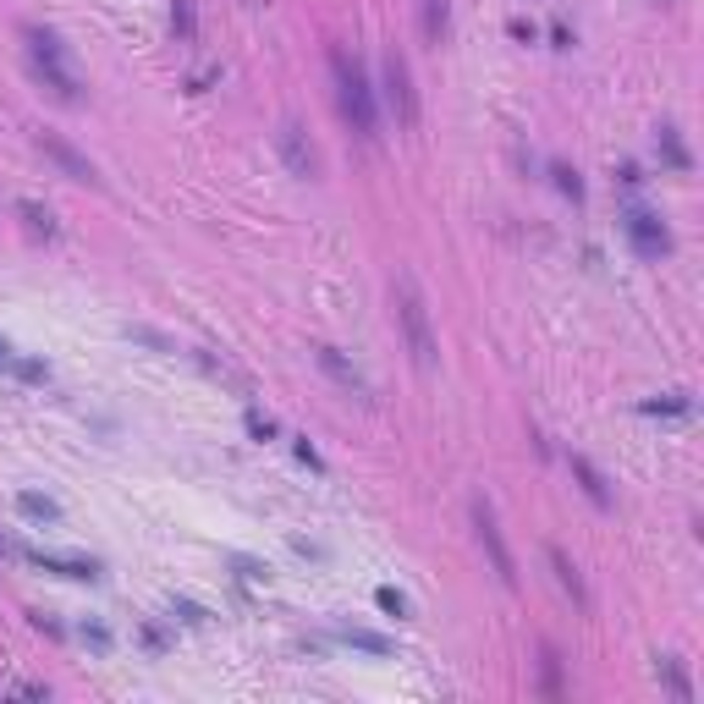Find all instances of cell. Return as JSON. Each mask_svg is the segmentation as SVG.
Here are the masks:
<instances>
[{"mask_svg":"<svg viewBox=\"0 0 704 704\" xmlns=\"http://www.w3.org/2000/svg\"><path fill=\"white\" fill-rule=\"evenodd\" d=\"M622 237H627V248H633L638 259H666V253H671L666 220L649 215V209H627V215H622Z\"/></svg>","mask_w":704,"mask_h":704,"instance_id":"5b68a950","label":"cell"},{"mask_svg":"<svg viewBox=\"0 0 704 704\" xmlns=\"http://www.w3.org/2000/svg\"><path fill=\"white\" fill-rule=\"evenodd\" d=\"M33 561H39V567H50V572H61V578H77V583H94L99 578V561L94 556H44V550H39Z\"/></svg>","mask_w":704,"mask_h":704,"instance_id":"7c38bea8","label":"cell"},{"mask_svg":"<svg viewBox=\"0 0 704 704\" xmlns=\"http://www.w3.org/2000/svg\"><path fill=\"white\" fill-rule=\"evenodd\" d=\"M242 6H253V0H242Z\"/></svg>","mask_w":704,"mask_h":704,"instance_id":"4316f807","label":"cell"},{"mask_svg":"<svg viewBox=\"0 0 704 704\" xmlns=\"http://www.w3.org/2000/svg\"><path fill=\"white\" fill-rule=\"evenodd\" d=\"M33 143L44 149V160H55L61 165V176H72V182H99V171H94V160H88L77 143H66L61 132H50V127H39L33 132Z\"/></svg>","mask_w":704,"mask_h":704,"instance_id":"52a82bcc","label":"cell"},{"mask_svg":"<svg viewBox=\"0 0 704 704\" xmlns=\"http://www.w3.org/2000/svg\"><path fill=\"white\" fill-rule=\"evenodd\" d=\"M374 600H380V611H391V616H407V600L396 589H374Z\"/></svg>","mask_w":704,"mask_h":704,"instance_id":"7402d4cb","label":"cell"},{"mask_svg":"<svg viewBox=\"0 0 704 704\" xmlns=\"http://www.w3.org/2000/svg\"><path fill=\"white\" fill-rule=\"evenodd\" d=\"M473 534H479V545H484V556H490V567H495V578L512 589L517 583V561H512V545H506V534H501V517H495V506L484 501V495H473Z\"/></svg>","mask_w":704,"mask_h":704,"instance_id":"277c9868","label":"cell"},{"mask_svg":"<svg viewBox=\"0 0 704 704\" xmlns=\"http://www.w3.org/2000/svg\"><path fill=\"white\" fill-rule=\"evenodd\" d=\"M391 314H396V325H402V341H407V352H413V363L418 369H435V330H429V308H424V297H418V281L413 275H396V286H391Z\"/></svg>","mask_w":704,"mask_h":704,"instance_id":"7a4b0ae2","label":"cell"},{"mask_svg":"<svg viewBox=\"0 0 704 704\" xmlns=\"http://www.w3.org/2000/svg\"><path fill=\"white\" fill-rule=\"evenodd\" d=\"M28 616H33V627H39V633L61 638V622H50V616H44V611H28Z\"/></svg>","mask_w":704,"mask_h":704,"instance_id":"603a6c76","label":"cell"},{"mask_svg":"<svg viewBox=\"0 0 704 704\" xmlns=\"http://www.w3.org/2000/svg\"><path fill=\"white\" fill-rule=\"evenodd\" d=\"M17 506H22V517H33V523H55V517H61V506H55L50 495H39V490H22Z\"/></svg>","mask_w":704,"mask_h":704,"instance_id":"e0dca14e","label":"cell"},{"mask_svg":"<svg viewBox=\"0 0 704 704\" xmlns=\"http://www.w3.org/2000/svg\"><path fill=\"white\" fill-rule=\"evenodd\" d=\"M6 358H11V347H6V341H0V363H6Z\"/></svg>","mask_w":704,"mask_h":704,"instance_id":"d4e9b609","label":"cell"},{"mask_svg":"<svg viewBox=\"0 0 704 704\" xmlns=\"http://www.w3.org/2000/svg\"><path fill=\"white\" fill-rule=\"evenodd\" d=\"M341 638H347V644H358V649H369V655H391V638L369 633V627H341Z\"/></svg>","mask_w":704,"mask_h":704,"instance_id":"d6986e66","label":"cell"},{"mask_svg":"<svg viewBox=\"0 0 704 704\" xmlns=\"http://www.w3.org/2000/svg\"><path fill=\"white\" fill-rule=\"evenodd\" d=\"M330 77H336V110H341V121H347V127L358 132L363 143H374V138H380L374 88H369V77H363V66L352 61L341 44H330Z\"/></svg>","mask_w":704,"mask_h":704,"instance_id":"6da1fadb","label":"cell"},{"mask_svg":"<svg viewBox=\"0 0 704 704\" xmlns=\"http://www.w3.org/2000/svg\"><path fill=\"white\" fill-rule=\"evenodd\" d=\"M655 677H660V688H666L671 699H682V704L693 699V682H688V671H682L677 655H660V660H655Z\"/></svg>","mask_w":704,"mask_h":704,"instance_id":"4fadbf2b","label":"cell"},{"mask_svg":"<svg viewBox=\"0 0 704 704\" xmlns=\"http://www.w3.org/2000/svg\"><path fill=\"white\" fill-rule=\"evenodd\" d=\"M297 457H303V462H308V468H325V462H319V451H314V446H308V440H297Z\"/></svg>","mask_w":704,"mask_h":704,"instance_id":"cb8c5ba5","label":"cell"},{"mask_svg":"<svg viewBox=\"0 0 704 704\" xmlns=\"http://www.w3.org/2000/svg\"><path fill=\"white\" fill-rule=\"evenodd\" d=\"M275 149H281V165L292 176H303V182H314V176H319V149H314V138L303 132V121L286 116L281 127H275Z\"/></svg>","mask_w":704,"mask_h":704,"instance_id":"8992f818","label":"cell"},{"mask_svg":"<svg viewBox=\"0 0 704 704\" xmlns=\"http://www.w3.org/2000/svg\"><path fill=\"white\" fill-rule=\"evenodd\" d=\"M550 176H556V187H561V193L572 198V204H578V198H583V182H578V171H572V165H556V171H550Z\"/></svg>","mask_w":704,"mask_h":704,"instance_id":"ffe728a7","label":"cell"},{"mask_svg":"<svg viewBox=\"0 0 704 704\" xmlns=\"http://www.w3.org/2000/svg\"><path fill=\"white\" fill-rule=\"evenodd\" d=\"M171 33L182 44L198 39V6H193V0H171Z\"/></svg>","mask_w":704,"mask_h":704,"instance_id":"2e32d148","label":"cell"},{"mask_svg":"<svg viewBox=\"0 0 704 704\" xmlns=\"http://www.w3.org/2000/svg\"><path fill=\"white\" fill-rule=\"evenodd\" d=\"M655 143H660V160H666L671 171H693V154H688V143H682L677 127H660Z\"/></svg>","mask_w":704,"mask_h":704,"instance_id":"5bb4252c","label":"cell"},{"mask_svg":"<svg viewBox=\"0 0 704 704\" xmlns=\"http://www.w3.org/2000/svg\"><path fill=\"white\" fill-rule=\"evenodd\" d=\"M28 66H33V77L61 99V105H77V99H83V88H77V77L66 72V61H33V55H28Z\"/></svg>","mask_w":704,"mask_h":704,"instance_id":"8fae6325","label":"cell"},{"mask_svg":"<svg viewBox=\"0 0 704 704\" xmlns=\"http://www.w3.org/2000/svg\"><path fill=\"white\" fill-rule=\"evenodd\" d=\"M6 550H11V545H6V534H0V556H6Z\"/></svg>","mask_w":704,"mask_h":704,"instance_id":"484cf974","label":"cell"},{"mask_svg":"<svg viewBox=\"0 0 704 704\" xmlns=\"http://www.w3.org/2000/svg\"><path fill=\"white\" fill-rule=\"evenodd\" d=\"M380 88H385V105H391L396 127H418V88H413V66H407L402 50H385Z\"/></svg>","mask_w":704,"mask_h":704,"instance_id":"3957f363","label":"cell"},{"mask_svg":"<svg viewBox=\"0 0 704 704\" xmlns=\"http://www.w3.org/2000/svg\"><path fill=\"white\" fill-rule=\"evenodd\" d=\"M567 468H572V479H578V490L589 495V501L600 506V512H611V501H616V495H611V484H605V473L594 468V462L583 457V451H567Z\"/></svg>","mask_w":704,"mask_h":704,"instance_id":"9c48e42d","label":"cell"},{"mask_svg":"<svg viewBox=\"0 0 704 704\" xmlns=\"http://www.w3.org/2000/svg\"><path fill=\"white\" fill-rule=\"evenodd\" d=\"M446 22H451V0H424V39L429 44L446 39Z\"/></svg>","mask_w":704,"mask_h":704,"instance_id":"ac0fdd59","label":"cell"},{"mask_svg":"<svg viewBox=\"0 0 704 704\" xmlns=\"http://www.w3.org/2000/svg\"><path fill=\"white\" fill-rule=\"evenodd\" d=\"M539 688H545L550 699H561V655H556V644H539Z\"/></svg>","mask_w":704,"mask_h":704,"instance_id":"9a60e30c","label":"cell"},{"mask_svg":"<svg viewBox=\"0 0 704 704\" xmlns=\"http://www.w3.org/2000/svg\"><path fill=\"white\" fill-rule=\"evenodd\" d=\"M314 363H319V369H325L347 396H358V402H374V385L363 380V369H358V363H352L341 347H325V341H319V347H314Z\"/></svg>","mask_w":704,"mask_h":704,"instance_id":"ba28073f","label":"cell"},{"mask_svg":"<svg viewBox=\"0 0 704 704\" xmlns=\"http://www.w3.org/2000/svg\"><path fill=\"white\" fill-rule=\"evenodd\" d=\"M17 209H22V220H28L33 231H44V237H50V209H39V204H33V198H22Z\"/></svg>","mask_w":704,"mask_h":704,"instance_id":"44dd1931","label":"cell"},{"mask_svg":"<svg viewBox=\"0 0 704 704\" xmlns=\"http://www.w3.org/2000/svg\"><path fill=\"white\" fill-rule=\"evenodd\" d=\"M545 561H550V572H556V583H561V594H572V605H578V611H589V583H583V572L578 567H572V556H567V550H561V545H550L545 550Z\"/></svg>","mask_w":704,"mask_h":704,"instance_id":"30bf717a","label":"cell"}]
</instances>
